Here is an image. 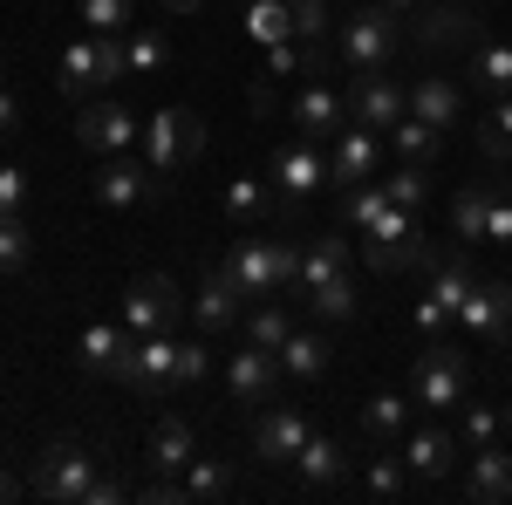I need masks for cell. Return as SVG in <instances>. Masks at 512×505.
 I'll return each mask as SVG.
<instances>
[{
  "label": "cell",
  "mask_w": 512,
  "mask_h": 505,
  "mask_svg": "<svg viewBox=\"0 0 512 505\" xmlns=\"http://www.w3.org/2000/svg\"><path fill=\"white\" fill-rule=\"evenodd\" d=\"M123 76H130V41L123 35H82V41H69L55 89H62L69 103H89L96 89H110V82H123Z\"/></svg>",
  "instance_id": "cell-1"
},
{
  "label": "cell",
  "mask_w": 512,
  "mask_h": 505,
  "mask_svg": "<svg viewBox=\"0 0 512 505\" xmlns=\"http://www.w3.org/2000/svg\"><path fill=\"white\" fill-rule=\"evenodd\" d=\"M226 273L239 280L246 301H274L280 287H294V273H301V246L294 239H233Z\"/></svg>",
  "instance_id": "cell-2"
},
{
  "label": "cell",
  "mask_w": 512,
  "mask_h": 505,
  "mask_svg": "<svg viewBox=\"0 0 512 505\" xmlns=\"http://www.w3.org/2000/svg\"><path fill=\"white\" fill-rule=\"evenodd\" d=\"M465 389H472V362L451 349L444 335L437 342H424V355H417V369H410V403H424V410H465Z\"/></svg>",
  "instance_id": "cell-3"
},
{
  "label": "cell",
  "mask_w": 512,
  "mask_h": 505,
  "mask_svg": "<svg viewBox=\"0 0 512 505\" xmlns=\"http://www.w3.org/2000/svg\"><path fill=\"white\" fill-rule=\"evenodd\" d=\"M396 41H403V14H390L383 0L376 7H355L349 21H342V62H349V76H362V69H390L396 62Z\"/></svg>",
  "instance_id": "cell-4"
},
{
  "label": "cell",
  "mask_w": 512,
  "mask_h": 505,
  "mask_svg": "<svg viewBox=\"0 0 512 505\" xmlns=\"http://www.w3.org/2000/svg\"><path fill=\"white\" fill-rule=\"evenodd\" d=\"M198 151H205V117L198 110H158V117L144 123V164L158 171V178H178L185 164H198Z\"/></svg>",
  "instance_id": "cell-5"
},
{
  "label": "cell",
  "mask_w": 512,
  "mask_h": 505,
  "mask_svg": "<svg viewBox=\"0 0 512 505\" xmlns=\"http://www.w3.org/2000/svg\"><path fill=\"white\" fill-rule=\"evenodd\" d=\"M96 485V458L82 451V444H48L35 458V471H28V492L35 499H48V505H82V492Z\"/></svg>",
  "instance_id": "cell-6"
},
{
  "label": "cell",
  "mask_w": 512,
  "mask_h": 505,
  "mask_svg": "<svg viewBox=\"0 0 512 505\" xmlns=\"http://www.w3.org/2000/svg\"><path fill=\"white\" fill-rule=\"evenodd\" d=\"M431 260V239H424V226H417V212H403V205H390L376 226H369V267L376 273H410Z\"/></svg>",
  "instance_id": "cell-7"
},
{
  "label": "cell",
  "mask_w": 512,
  "mask_h": 505,
  "mask_svg": "<svg viewBox=\"0 0 512 505\" xmlns=\"http://www.w3.org/2000/svg\"><path fill=\"white\" fill-rule=\"evenodd\" d=\"M403 117H410V89H403L390 69L349 76V123H362V130H396Z\"/></svg>",
  "instance_id": "cell-8"
},
{
  "label": "cell",
  "mask_w": 512,
  "mask_h": 505,
  "mask_svg": "<svg viewBox=\"0 0 512 505\" xmlns=\"http://www.w3.org/2000/svg\"><path fill=\"white\" fill-rule=\"evenodd\" d=\"M178 308H185V294H178V280L171 273H144V280H130V294H123V328L144 342V335H164L171 321H178Z\"/></svg>",
  "instance_id": "cell-9"
},
{
  "label": "cell",
  "mask_w": 512,
  "mask_h": 505,
  "mask_svg": "<svg viewBox=\"0 0 512 505\" xmlns=\"http://www.w3.org/2000/svg\"><path fill=\"white\" fill-rule=\"evenodd\" d=\"M76 144L89 157H123L144 144V123L130 117V110H117V103H82L76 110Z\"/></svg>",
  "instance_id": "cell-10"
},
{
  "label": "cell",
  "mask_w": 512,
  "mask_h": 505,
  "mask_svg": "<svg viewBox=\"0 0 512 505\" xmlns=\"http://www.w3.org/2000/svg\"><path fill=\"white\" fill-rule=\"evenodd\" d=\"M89 192H96V205H110V212H123V205H144V198H164V178L151 171V164H137V157H103L96 164V178H89Z\"/></svg>",
  "instance_id": "cell-11"
},
{
  "label": "cell",
  "mask_w": 512,
  "mask_h": 505,
  "mask_svg": "<svg viewBox=\"0 0 512 505\" xmlns=\"http://www.w3.org/2000/svg\"><path fill=\"white\" fill-rule=\"evenodd\" d=\"M308 437H315L308 410H294V403H267L260 424H253V458H260V465H294Z\"/></svg>",
  "instance_id": "cell-12"
},
{
  "label": "cell",
  "mask_w": 512,
  "mask_h": 505,
  "mask_svg": "<svg viewBox=\"0 0 512 505\" xmlns=\"http://www.w3.org/2000/svg\"><path fill=\"white\" fill-rule=\"evenodd\" d=\"M267 178H274V192L287 198V205H301L315 185H328V164H321V151L308 137H287V144H274V157H267Z\"/></svg>",
  "instance_id": "cell-13"
},
{
  "label": "cell",
  "mask_w": 512,
  "mask_h": 505,
  "mask_svg": "<svg viewBox=\"0 0 512 505\" xmlns=\"http://www.w3.org/2000/svg\"><path fill=\"white\" fill-rule=\"evenodd\" d=\"M506 321H512V280H478L472 301L458 308V328L485 349H506Z\"/></svg>",
  "instance_id": "cell-14"
},
{
  "label": "cell",
  "mask_w": 512,
  "mask_h": 505,
  "mask_svg": "<svg viewBox=\"0 0 512 505\" xmlns=\"http://www.w3.org/2000/svg\"><path fill=\"white\" fill-rule=\"evenodd\" d=\"M117 383H130L137 396H164V389H178V342H171V328H164V335H144V342L130 349V362H123Z\"/></svg>",
  "instance_id": "cell-15"
},
{
  "label": "cell",
  "mask_w": 512,
  "mask_h": 505,
  "mask_svg": "<svg viewBox=\"0 0 512 505\" xmlns=\"http://www.w3.org/2000/svg\"><path fill=\"white\" fill-rule=\"evenodd\" d=\"M342 123H349V103H342V96H335V89H328L321 76H308V89L287 103V130H294V137H308V144L335 137Z\"/></svg>",
  "instance_id": "cell-16"
},
{
  "label": "cell",
  "mask_w": 512,
  "mask_h": 505,
  "mask_svg": "<svg viewBox=\"0 0 512 505\" xmlns=\"http://www.w3.org/2000/svg\"><path fill=\"white\" fill-rule=\"evenodd\" d=\"M410 21H417L410 35L424 41V48H465V41L478 35V7L472 0H424Z\"/></svg>",
  "instance_id": "cell-17"
},
{
  "label": "cell",
  "mask_w": 512,
  "mask_h": 505,
  "mask_svg": "<svg viewBox=\"0 0 512 505\" xmlns=\"http://www.w3.org/2000/svg\"><path fill=\"white\" fill-rule=\"evenodd\" d=\"M130 349H137V335H130L123 321H89L76 335V369L82 376H123Z\"/></svg>",
  "instance_id": "cell-18"
},
{
  "label": "cell",
  "mask_w": 512,
  "mask_h": 505,
  "mask_svg": "<svg viewBox=\"0 0 512 505\" xmlns=\"http://www.w3.org/2000/svg\"><path fill=\"white\" fill-rule=\"evenodd\" d=\"M226 389H233V403H267V396L280 389V355L239 342L233 362H226Z\"/></svg>",
  "instance_id": "cell-19"
},
{
  "label": "cell",
  "mask_w": 512,
  "mask_h": 505,
  "mask_svg": "<svg viewBox=\"0 0 512 505\" xmlns=\"http://www.w3.org/2000/svg\"><path fill=\"white\" fill-rule=\"evenodd\" d=\"M239 280L226 267L219 273H205L198 280V294H192V321H198V335H226V328H239Z\"/></svg>",
  "instance_id": "cell-20"
},
{
  "label": "cell",
  "mask_w": 512,
  "mask_h": 505,
  "mask_svg": "<svg viewBox=\"0 0 512 505\" xmlns=\"http://www.w3.org/2000/svg\"><path fill=\"white\" fill-rule=\"evenodd\" d=\"M328 178H335L342 192L369 185V178H376V130L342 123V130H335V157H328Z\"/></svg>",
  "instance_id": "cell-21"
},
{
  "label": "cell",
  "mask_w": 512,
  "mask_h": 505,
  "mask_svg": "<svg viewBox=\"0 0 512 505\" xmlns=\"http://www.w3.org/2000/svg\"><path fill=\"white\" fill-rule=\"evenodd\" d=\"M403 465H410V478H444V471L458 465V430H444V424L410 430V444H403Z\"/></svg>",
  "instance_id": "cell-22"
},
{
  "label": "cell",
  "mask_w": 512,
  "mask_h": 505,
  "mask_svg": "<svg viewBox=\"0 0 512 505\" xmlns=\"http://www.w3.org/2000/svg\"><path fill=\"white\" fill-rule=\"evenodd\" d=\"M294 478H301L308 492H328V485H342V478H349V451H342L328 430H315V437L301 444V458H294Z\"/></svg>",
  "instance_id": "cell-23"
},
{
  "label": "cell",
  "mask_w": 512,
  "mask_h": 505,
  "mask_svg": "<svg viewBox=\"0 0 512 505\" xmlns=\"http://www.w3.org/2000/svg\"><path fill=\"white\" fill-rule=\"evenodd\" d=\"M465 499L492 505V499H512V458L499 451V444H478L472 465H465V485H458Z\"/></svg>",
  "instance_id": "cell-24"
},
{
  "label": "cell",
  "mask_w": 512,
  "mask_h": 505,
  "mask_svg": "<svg viewBox=\"0 0 512 505\" xmlns=\"http://www.w3.org/2000/svg\"><path fill=\"white\" fill-rule=\"evenodd\" d=\"M144 458H151V471H158V478H178V471L198 458L192 424H185V417H164V424L151 430V451H144Z\"/></svg>",
  "instance_id": "cell-25"
},
{
  "label": "cell",
  "mask_w": 512,
  "mask_h": 505,
  "mask_svg": "<svg viewBox=\"0 0 512 505\" xmlns=\"http://www.w3.org/2000/svg\"><path fill=\"white\" fill-rule=\"evenodd\" d=\"M458 110H465L458 82H444V76H417L410 82V117L437 123V130H458Z\"/></svg>",
  "instance_id": "cell-26"
},
{
  "label": "cell",
  "mask_w": 512,
  "mask_h": 505,
  "mask_svg": "<svg viewBox=\"0 0 512 505\" xmlns=\"http://www.w3.org/2000/svg\"><path fill=\"white\" fill-rule=\"evenodd\" d=\"M335 273H349V239H335V233H321L308 253H301V273H294V294L308 301L315 287H328Z\"/></svg>",
  "instance_id": "cell-27"
},
{
  "label": "cell",
  "mask_w": 512,
  "mask_h": 505,
  "mask_svg": "<svg viewBox=\"0 0 512 505\" xmlns=\"http://www.w3.org/2000/svg\"><path fill=\"white\" fill-rule=\"evenodd\" d=\"M226 492H233V465H219V458H192L178 471V499L185 505H219Z\"/></svg>",
  "instance_id": "cell-28"
},
{
  "label": "cell",
  "mask_w": 512,
  "mask_h": 505,
  "mask_svg": "<svg viewBox=\"0 0 512 505\" xmlns=\"http://www.w3.org/2000/svg\"><path fill=\"white\" fill-rule=\"evenodd\" d=\"M274 355H280V376H294V383H315V376H328V335H301V328H294V335H287Z\"/></svg>",
  "instance_id": "cell-29"
},
{
  "label": "cell",
  "mask_w": 512,
  "mask_h": 505,
  "mask_svg": "<svg viewBox=\"0 0 512 505\" xmlns=\"http://www.w3.org/2000/svg\"><path fill=\"white\" fill-rule=\"evenodd\" d=\"M472 89L478 96H512V41H478L472 48Z\"/></svg>",
  "instance_id": "cell-30"
},
{
  "label": "cell",
  "mask_w": 512,
  "mask_h": 505,
  "mask_svg": "<svg viewBox=\"0 0 512 505\" xmlns=\"http://www.w3.org/2000/svg\"><path fill=\"white\" fill-rule=\"evenodd\" d=\"M403 424H410V403H403V396H390V389L362 403V437H369L376 451H383V444H396V437H403Z\"/></svg>",
  "instance_id": "cell-31"
},
{
  "label": "cell",
  "mask_w": 512,
  "mask_h": 505,
  "mask_svg": "<svg viewBox=\"0 0 512 505\" xmlns=\"http://www.w3.org/2000/svg\"><path fill=\"white\" fill-rule=\"evenodd\" d=\"M246 35L267 48L294 41V0H246Z\"/></svg>",
  "instance_id": "cell-32"
},
{
  "label": "cell",
  "mask_w": 512,
  "mask_h": 505,
  "mask_svg": "<svg viewBox=\"0 0 512 505\" xmlns=\"http://www.w3.org/2000/svg\"><path fill=\"white\" fill-rule=\"evenodd\" d=\"M485 212H492V185H465V192L451 198V233H458V246H478L485 239Z\"/></svg>",
  "instance_id": "cell-33"
},
{
  "label": "cell",
  "mask_w": 512,
  "mask_h": 505,
  "mask_svg": "<svg viewBox=\"0 0 512 505\" xmlns=\"http://www.w3.org/2000/svg\"><path fill=\"white\" fill-rule=\"evenodd\" d=\"M390 144H396V157H403V164H431V157L444 151V130H437V123H424V117H403L390 130Z\"/></svg>",
  "instance_id": "cell-34"
},
{
  "label": "cell",
  "mask_w": 512,
  "mask_h": 505,
  "mask_svg": "<svg viewBox=\"0 0 512 505\" xmlns=\"http://www.w3.org/2000/svg\"><path fill=\"white\" fill-rule=\"evenodd\" d=\"M403 485H410V465L390 458V444H383V451L369 458V471H362V492H369V499H396Z\"/></svg>",
  "instance_id": "cell-35"
},
{
  "label": "cell",
  "mask_w": 512,
  "mask_h": 505,
  "mask_svg": "<svg viewBox=\"0 0 512 505\" xmlns=\"http://www.w3.org/2000/svg\"><path fill=\"white\" fill-rule=\"evenodd\" d=\"M383 212H390V185H355V192H342V219L362 226V233H369Z\"/></svg>",
  "instance_id": "cell-36"
},
{
  "label": "cell",
  "mask_w": 512,
  "mask_h": 505,
  "mask_svg": "<svg viewBox=\"0 0 512 505\" xmlns=\"http://www.w3.org/2000/svg\"><path fill=\"white\" fill-rule=\"evenodd\" d=\"M76 21L89 35H123L130 28V0H76Z\"/></svg>",
  "instance_id": "cell-37"
},
{
  "label": "cell",
  "mask_w": 512,
  "mask_h": 505,
  "mask_svg": "<svg viewBox=\"0 0 512 505\" xmlns=\"http://www.w3.org/2000/svg\"><path fill=\"white\" fill-rule=\"evenodd\" d=\"M287 335H294V321H287L274 301H260V308L246 314V342H253V349H280Z\"/></svg>",
  "instance_id": "cell-38"
},
{
  "label": "cell",
  "mask_w": 512,
  "mask_h": 505,
  "mask_svg": "<svg viewBox=\"0 0 512 505\" xmlns=\"http://www.w3.org/2000/svg\"><path fill=\"white\" fill-rule=\"evenodd\" d=\"M308 308H315L321 321H355V287H349V273H335L328 287H315V294H308Z\"/></svg>",
  "instance_id": "cell-39"
},
{
  "label": "cell",
  "mask_w": 512,
  "mask_h": 505,
  "mask_svg": "<svg viewBox=\"0 0 512 505\" xmlns=\"http://www.w3.org/2000/svg\"><path fill=\"white\" fill-rule=\"evenodd\" d=\"M478 151L492 157V164H506V157H512V96H499V110L485 117V130H478Z\"/></svg>",
  "instance_id": "cell-40"
},
{
  "label": "cell",
  "mask_w": 512,
  "mask_h": 505,
  "mask_svg": "<svg viewBox=\"0 0 512 505\" xmlns=\"http://www.w3.org/2000/svg\"><path fill=\"white\" fill-rule=\"evenodd\" d=\"M226 219H246V226L267 219V185H260V178H233V185H226Z\"/></svg>",
  "instance_id": "cell-41"
},
{
  "label": "cell",
  "mask_w": 512,
  "mask_h": 505,
  "mask_svg": "<svg viewBox=\"0 0 512 505\" xmlns=\"http://www.w3.org/2000/svg\"><path fill=\"white\" fill-rule=\"evenodd\" d=\"M458 437H465V451H478V444H499V410H492V403H465Z\"/></svg>",
  "instance_id": "cell-42"
},
{
  "label": "cell",
  "mask_w": 512,
  "mask_h": 505,
  "mask_svg": "<svg viewBox=\"0 0 512 505\" xmlns=\"http://www.w3.org/2000/svg\"><path fill=\"white\" fill-rule=\"evenodd\" d=\"M21 267H28V226H21V212H0V273Z\"/></svg>",
  "instance_id": "cell-43"
},
{
  "label": "cell",
  "mask_w": 512,
  "mask_h": 505,
  "mask_svg": "<svg viewBox=\"0 0 512 505\" xmlns=\"http://www.w3.org/2000/svg\"><path fill=\"white\" fill-rule=\"evenodd\" d=\"M424 198H431V178H424V164H403L390 178V205H403V212H424Z\"/></svg>",
  "instance_id": "cell-44"
},
{
  "label": "cell",
  "mask_w": 512,
  "mask_h": 505,
  "mask_svg": "<svg viewBox=\"0 0 512 505\" xmlns=\"http://www.w3.org/2000/svg\"><path fill=\"white\" fill-rule=\"evenodd\" d=\"M410 321H417V335H424V342H437V335H451V321H458V314L444 308L437 294H417V308H410Z\"/></svg>",
  "instance_id": "cell-45"
},
{
  "label": "cell",
  "mask_w": 512,
  "mask_h": 505,
  "mask_svg": "<svg viewBox=\"0 0 512 505\" xmlns=\"http://www.w3.org/2000/svg\"><path fill=\"white\" fill-rule=\"evenodd\" d=\"M164 62H171V41L164 35H130V69L137 76H158Z\"/></svg>",
  "instance_id": "cell-46"
},
{
  "label": "cell",
  "mask_w": 512,
  "mask_h": 505,
  "mask_svg": "<svg viewBox=\"0 0 512 505\" xmlns=\"http://www.w3.org/2000/svg\"><path fill=\"white\" fill-rule=\"evenodd\" d=\"M212 376V349L205 342H178V389H198Z\"/></svg>",
  "instance_id": "cell-47"
},
{
  "label": "cell",
  "mask_w": 512,
  "mask_h": 505,
  "mask_svg": "<svg viewBox=\"0 0 512 505\" xmlns=\"http://www.w3.org/2000/svg\"><path fill=\"white\" fill-rule=\"evenodd\" d=\"M328 35V0H294V41H321Z\"/></svg>",
  "instance_id": "cell-48"
},
{
  "label": "cell",
  "mask_w": 512,
  "mask_h": 505,
  "mask_svg": "<svg viewBox=\"0 0 512 505\" xmlns=\"http://www.w3.org/2000/svg\"><path fill=\"white\" fill-rule=\"evenodd\" d=\"M21 205H28V171L7 164V171H0V212H21Z\"/></svg>",
  "instance_id": "cell-49"
},
{
  "label": "cell",
  "mask_w": 512,
  "mask_h": 505,
  "mask_svg": "<svg viewBox=\"0 0 512 505\" xmlns=\"http://www.w3.org/2000/svg\"><path fill=\"white\" fill-rule=\"evenodd\" d=\"M485 239L512 246V198H506V192H492V212H485Z\"/></svg>",
  "instance_id": "cell-50"
},
{
  "label": "cell",
  "mask_w": 512,
  "mask_h": 505,
  "mask_svg": "<svg viewBox=\"0 0 512 505\" xmlns=\"http://www.w3.org/2000/svg\"><path fill=\"white\" fill-rule=\"evenodd\" d=\"M123 499H130V485H123V478H103V471H96V485L82 492V505H123Z\"/></svg>",
  "instance_id": "cell-51"
},
{
  "label": "cell",
  "mask_w": 512,
  "mask_h": 505,
  "mask_svg": "<svg viewBox=\"0 0 512 505\" xmlns=\"http://www.w3.org/2000/svg\"><path fill=\"white\" fill-rule=\"evenodd\" d=\"M14 123H21V96L0 82V130H14Z\"/></svg>",
  "instance_id": "cell-52"
},
{
  "label": "cell",
  "mask_w": 512,
  "mask_h": 505,
  "mask_svg": "<svg viewBox=\"0 0 512 505\" xmlns=\"http://www.w3.org/2000/svg\"><path fill=\"white\" fill-rule=\"evenodd\" d=\"M164 14H198V7H205V0H158Z\"/></svg>",
  "instance_id": "cell-53"
},
{
  "label": "cell",
  "mask_w": 512,
  "mask_h": 505,
  "mask_svg": "<svg viewBox=\"0 0 512 505\" xmlns=\"http://www.w3.org/2000/svg\"><path fill=\"white\" fill-rule=\"evenodd\" d=\"M7 499H21V478H7V471H0V505Z\"/></svg>",
  "instance_id": "cell-54"
},
{
  "label": "cell",
  "mask_w": 512,
  "mask_h": 505,
  "mask_svg": "<svg viewBox=\"0 0 512 505\" xmlns=\"http://www.w3.org/2000/svg\"><path fill=\"white\" fill-rule=\"evenodd\" d=\"M383 7H390V14H403V21H410V14H417V7H424V0H383Z\"/></svg>",
  "instance_id": "cell-55"
},
{
  "label": "cell",
  "mask_w": 512,
  "mask_h": 505,
  "mask_svg": "<svg viewBox=\"0 0 512 505\" xmlns=\"http://www.w3.org/2000/svg\"><path fill=\"white\" fill-rule=\"evenodd\" d=\"M506 349H512V321H506Z\"/></svg>",
  "instance_id": "cell-56"
},
{
  "label": "cell",
  "mask_w": 512,
  "mask_h": 505,
  "mask_svg": "<svg viewBox=\"0 0 512 505\" xmlns=\"http://www.w3.org/2000/svg\"><path fill=\"white\" fill-rule=\"evenodd\" d=\"M472 7H492V0H472Z\"/></svg>",
  "instance_id": "cell-57"
}]
</instances>
